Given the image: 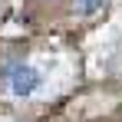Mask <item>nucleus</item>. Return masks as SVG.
I'll list each match as a JSON object with an SVG mask.
<instances>
[{"label": "nucleus", "mask_w": 122, "mask_h": 122, "mask_svg": "<svg viewBox=\"0 0 122 122\" xmlns=\"http://www.w3.org/2000/svg\"><path fill=\"white\" fill-rule=\"evenodd\" d=\"M102 7H106V0H76V10L86 13V17H89V13H99Z\"/></svg>", "instance_id": "2"}, {"label": "nucleus", "mask_w": 122, "mask_h": 122, "mask_svg": "<svg viewBox=\"0 0 122 122\" xmlns=\"http://www.w3.org/2000/svg\"><path fill=\"white\" fill-rule=\"evenodd\" d=\"M3 82L10 86V92L17 96V99H30L36 89H40V69H33L30 63H7V69H3Z\"/></svg>", "instance_id": "1"}]
</instances>
